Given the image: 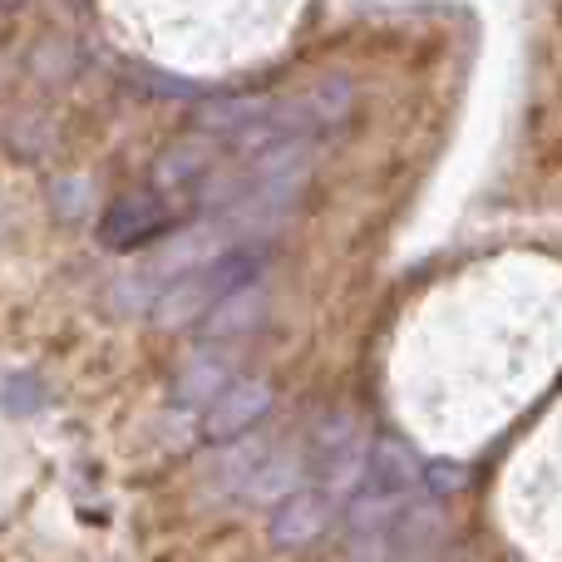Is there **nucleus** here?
<instances>
[{"mask_svg":"<svg viewBox=\"0 0 562 562\" xmlns=\"http://www.w3.org/2000/svg\"><path fill=\"white\" fill-rule=\"evenodd\" d=\"M326 524H330V494H296V498L281 504L272 533H277V543L301 548V543H311Z\"/></svg>","mask_w":562,"mask_h":562,"instance_id":"nucleus-1","label":"nucleus"},{"mask_svg":"<svg viewBox=\"0 0 562 562\" xmlns=\"http://www.w3.org/2000/svg\"><path fill=\"white\" fill-rule=\"evenodd\" d=\"M272 405V395H267V385H237V390H227L223 395V405L207 415V435H217V439H227V435H237V429H247L262 409Z\"/></svg>","mask_w":562,"mask_h":562,"instance_id":"nucleus-2","label":"nucleus"}]
</instances>
